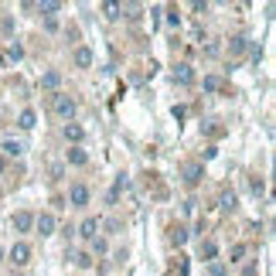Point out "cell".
Listing matches in <instances>:
<instances>
[{"mask_svg":"<svg viewBox=\"0 0 276 276\" xmlns=\"http://www.w3.org/2000/svg\"><path fill=\"white\" fill-rule=\"evenodd\" d=\"M215 253H219L215 242H201V259H215Z\"/></svg>","mask_w":276,"mask_h":276,"instance_id":"17","label":"cell"},{"mask_svg":"<svg viewBox=\"0 0 276 276\" xmlns=\"http://www.w3.org/2000/svg\"><path fill=\"white\" fill-rule=\"evenodd\" d=\"M7 55H11V58H24V48H21V45H14L11 51H7Z\"/></svg>","mask_w":276,"mask_h":276,"instance_id":"26","label":"cell"},{"mask_svg":"<svg viewBox=\"0 0 276 276\" xmlns=\"http://www.w3.org/2000/svg\"><path fill=\"white\" fill-rule=\"evenodd\" d=\"M171 242L174 246H184V242H188V229H184V225H171Z\"/></svg>","mask_w":276,"mask_h":276,"instance_id":"14","label":"cell"},{"mask_svg":"<svg viewBox=\"0 0 276 276\" xmlns=\"http://www.w3.org/2000/svg\"><path fill=\"white\" fill-rule=\"evenodd\" d=\"M82 137H85V130H82L79 123H69V127H65V140H72V143H79Z\"/></svg>","mask_w":276,"mask_h":276,"instance_id":"13","label":"cell"},{"mask_svg":"<svg viewBox=\"0 0 276 276\" xmlns=\"http://www.w3.org/2000/svg\"><path fill=\"white\" fill-rule=\"evenodd\" d=\"M35 229L41 232V235H51V232H55V215H48V211H45V215H38Z\"/></svg>","mask_w":276,"mask_h":276,"instance_id":"5","label":"cell"},{"mask_svg":"<svg viewBox=\"0 0 276 276\" xmlns=\"http://www.w3.org/2000/svg\"><path fill=\"white\" fill-rule=\"evenodd\" d=\"M35 123H38V113H35V109H24L21 119H17V127H21V130H35Z\"/></svg>","mask_w":276,"mask_h":276,"instance_id":"10","label":"cell"},{"mask_svg":"<svg viewBox=\"0 0 276 276\" xmlns=\"http://www.w3.org/2000/svg\"><path fill=\"white\" fill-rule=\"evenodd\" d=\"M11 229L14 232H31L35 229V215H31V211H17V215H11Z\"/></svg>","mask_w":276,"mask_h":276,"instance_id":"3","label":"cell"},{"mask_svg":"<svg viewBox=\"0 0 276 276\" xmlns=\"http://www.w3.org/2000/svg\"><path fill=\"white\" fill-rule=\"evenodd\" d=\"M167 24H181V14H177V7H171V11H167Z\"/></svg>","mask_w":276,"mask_h":276,"instance_id":"23","label":"cell"},{"mask_svg":"<svg viewBox=\"0 0 276 276\" xmlns=\"http://www.w3.org/2000/svg\"><path fill=\"white\" fill-rule=\"evenodd\" d=\"M38 11L45 14V17H51V14L62 11V4H58V0H41V4H38Z\"/></svg>","mask_w":276,"mask_h":276,"instance_id":"15","label":"cell"},{"mask_svg":"<svg viewBox=\"0 0 276 276\" xmlns=\"http://www.w3.org/2000/svg\"><path fill=\"white\" fill-rule=\"evenodd\" d=\"M103 11H106V17H109V21H116L123 7H119V4H103Z\"/></svg>","mask_w":276,"mask_h":276,"instance_id":"18","label":"cell"},{"mask_svg":"<svg viewBox=\"0 0 276 276\" xmlns=\"http://www.w3.org/2000/svg\"><path fill=\"white\" fill-rule=\"evenodd\" d=\"M11 263H14V266H27V263H31V246L17 242V246L11 249Z\"/></svg>","mask_w":276,"mask_h":276,"instance_id":"4","label":"cell"},{"mask_svg":"<svg viewBox=\"0 0 276 276\" xmlns=\"http://www.w3.org/2000/svg\"><path fill=\"white\" fill-rule=\"evenodd\" d=\"M201 174H205V171H201V164H184V181H188V184H198V181H201Z\"/></svg>","mask_w":276,"mask_h":276,"instance_id":"9","label":"cell"},{"mask_svg":"<svg viewBox=\"0 0 276 276\" xmlns=\"http://www.w3.org/2000/svg\"><path fill=\"white\" fill-rule=\"evenodd\" d=\"M4 154H11V157H17V154H21V143H14V140H7V143H4Z\"/></svg>","mask_w":276,"mask_h":276,"instance_id":"21","label":"cell"},{"mask_svg":"<svg viewBox=\"0 0 276 276\" xmlns=\"http://www.w3.org/2000/svg\"><path fill=\"white\" fill-rule=\"evenodd\" d=\"M65 157H69V164H75V167H85V164H89V154H85L82 147H72Z\"/></svg>","mask_w":276,"mask_h":276,"instance_id":"7","label":"cell"},{"mask_svg":"<svg viewBox=\"0 0 276 276\" xmlns=\"http://www.w3.org/2000/svg\"><path fill=\"white\" fill-rule=\"evenodd\" d=\"M222 205H225V208H235V195H229V191H225V195H222Z\"/></svg>","mask_w":276,"mask_h":276,"instance_id":"25","label":"cell"},{"mask_svg":"<svg viewBox=\"0 0 276 276\" xmlns=\"http://www.w3.org/2000/svg\"><path fill=\"white\" fill-rule=\"evenodd\" d=\"M75 65H79V69H89L92 65V51L89 48H75Z\"/></svg>","mask_w":276,"mask_h":276,"instance_id":"12","label":"cell"},{"mask_svg":"<svg viewBox=\"0 0 276 276\" xmlns=\"http://www.w3.org/2000/svg\"><path fill=\"white\" fill-rule=\"evenodd\" d=\"M58 82H62V72H45V75H41V89H58Z\"/></svg>","mask_w":276,"mask_h":276,"instance_id":"11","label":"cell"},{"mask_svg":"<svg viewBox=\"0 0 276 276\" xmlns=\"http://www.w3.org/2000/svg\"><path fill=\"white\" fill-rule=\"evenodd\" d=\"M174 82L191 85V82H195V72H191V65H177V69H174Z\"/></svg>","mask_w":276,"mask_h":276,"instance_id":"6","label":"cell"},{"mask_svg":"<svg viewBox=\"0 0 276 276\" xmlns=\"http://www.w3.org/2000/svg\"><path fill=\"white\" fill-rule=\"evenodd\" d=\"M106 249H109V246H106V239H92V253H99V256H103Z\"/></svg>","mask_w":276,"mask_h":276,"instance_id":"22","label":"cell"},{"mask_svg":"<svg viewBox=\"0 0 276 276\" xmlns=\"http://www.w3.org/2000/svg\"><path fill=\"white\" fill-rule=\"evenodd\" d=\"M0 263H4V249H0Z\"/></svg>","mask_w":276,"mask_h":276,"instance_id":"28","label":"cell"},{"mask_svg":"<svg viewBox=\"0 0 276 276\" xmlns=\"http://www.w3.org/2000/svg\"><path fill=\"white\" fill-rule=\"evenodd\" d=\"M89 195H92V191L85 188V184H72V188H69V201H72L75 208H85V205H89Z\"/></svg>","mask_w":276,"mask_h":276,"instance_id":"2","label":"cell"},{"mask_svg":"<svg viewBox=\"0 0 276 276\" xmlns=\"http://www.w3.org/2000/svg\"><path fill=\"white\" fill-rule=\"evenodd\" d=\"M0 174H4V157H0Z\"/></svg>","mask_w":276,"mask_h":276,"instance_id":"27","label":"cell"},{"mask_svg":"<svg viewBox=\"0 0 276 276\" xmlns=\"http://www.w3.org/2000/svg\"><path fill=\"white\" fill-rule=\"evenodd\" d=\"M242 256H246V246H232V263H235V259H242Z\"/></svg>","mask_w":276,"mask_h":276,"instance_id":"24","label":"cell"},{"mask_svg":"<svg viewBox=\"0 0 276 276\" xmlns=\"http://www.w3.org/2000/svg\"><path fill=\"white\" fill-rule=\"evenodd\" d=\"M246 45H249V41H246V38H232V45H229V51H232V55H242V51H246Z\"/></svg>","mask_w":276,"mask_h":276,"instance_id":"16","label":"cell"},{"mask_svg":"<svg viewBox=\"0 0 276 276\" xmlns=\"http://www.w3.org/2000/svg\"><path fill=\"white\" fill-rule=\"evenodd\" d=\"M51 109H55V116H62V119H72V116H75V99L55 92V96H51Z\"/></svg>","mask_w":276,"mask_h":276,"instance_id":"1","label":"cell"},{"mask_svg":"<svg viewBox=\"0 0 276 276\" xmlns=\"http://www.w3.org/2000/svg\"><path fill=\"white\" fill-rule=\"evenodd\" d=\"M205 89H208V92H219V89H222V79H219V75H208V79H205Z\"/></svg>","mask_w":276,"mask_h":276,"instance_id":"20","label":"cell"},{"mask_svg":"<svg viewBox=\"0 0 276 276\" xmlns=\"http://www.w3.org/2000/svg\"><path fill=\"white\" fill-rule=\"evenodd\" d=\"M96 232H99V219H85L79 225V235L82 239H96Z\"/></svg>","mask_w":276,"mask_h":276,"instance_id":"8","label":"cell"},{"mask_svg":"<svg viewBox=\"0 0 276 276\" xmlns=\"http://www.w3.org/2000/svg\"><path fill=\"white\" fill-rule=\"evenodd\" d=\"M225 273H229V266H225V263H211V266H208V276H225Z\"/></svg>","mask_w":276,"mask_h":276,"instance_id":"19","label":"cell"}]
</instances>
